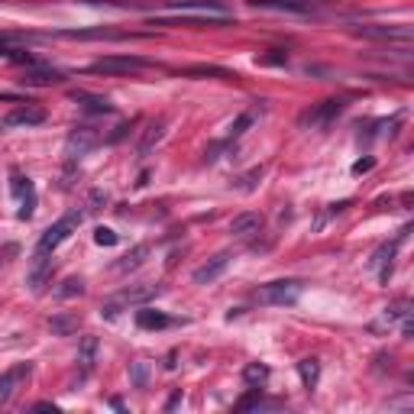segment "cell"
I'll list each match as a JSON object with an SVG mask.
<instances>
[{
	"instance_id": "cell-1",
	"label": "cell",
	"mask_w": 414,
	"mask_h": 414,
	"mask_svg": "<svg viewBox=\"0 0 414 414\" xmlns=\"http://www.w3.org/2000/svg\"><path fill=\"white\" fill-rule=\"evenodd\" d=\"M159 295H162V285H129L104 301L100 317H117L123 307H143V305H149V301H156Z\"/></svg>"
},
{
	"instance_id": "cell-2",
	"label": "cell",
	"mask_w": 414,
	"mask_h": 414,
	"mask_svg": "<svg viewBox=\"0 0 414 414\" xmlns=\"http://www.w3.org/2000/svg\"><path fill=\"white\" fill-rule=\"evenodd\" d=\"M305 291V282L298 278H282V282H269L256 291V301L259 305H276V307H291L298 305V298Z\"/></svg>"
},
{
	"instance_id": "cell-3",
	"label": "cell",
	"mask_w": 414,
	"mask_h": 414,
	"mask_svg": "<svg viewBox=\"0 0 414 414\" xmlns=\"http://www.w3.org/2000/svg\"><path fill=\"white\" fill-rule=\"evenodd\" d=\"M172 13H191V17H220L230 20V7L224 0H168L165 3Z\"/></svg>"
},
{
	"instance_id": "cell-4",
	"label": "cell",
	"mask_w": 414,
	"mask_h": 414,
	"mask_svg": "<svg viewBox=\"0 0 414 414\" xmlns=\"http://www.w3.org/2000/svg\"><path fill=\"white\" fill-rule=\"evenodd\" d=\"M81 220H84V210H69L65 217L55 220V224H52V227L39 237V249H49V253H52L59 243H65V240H69L71 233L81 227Z\"/></svg>"
},
{
	"instance_id": "cell-5",
	"label": "cell",
	"mask_w": 414,
	"mask_h": 414,
	"mask_svg": "<svg viewBox=\"0 0 414 414\" xmlns=\"http://www.w3.org/2000/svg\"><path fill=\"white\" fill-rule=\"evenodd\" d=\"M139 69H149V62L139 55H107V59H98L88 65V71H94V75H129Z\"/></svg>"
},
{
	"instance_id": "cell-6",
	"label": "cell",
	"mask_w": 414,
	"mask_h": 414,
	"mask_svg": "<svg viewBox=\"0 0 414 414\" xmlns=\"http://www.w3.org/2000/svg\"><path fill=\"white\" fill-rule=\"evenodd\" d=\"M98 146H100L98 129H94V127H75V129L69 133V139H65V156L78 162L81 156H88V152H94Z\"/></svg>"
},
{
	"instance_id": "cell-7",
	"label": "cell",
	"mask_w": 414,
	"mask_h": 414,
	"mask_svg": "<svg viewBox=\"0 0 414 414\" xmlns=\"http://www.w3.org/2000/svg\"><path fill=\"white\" fill-rule=\"evenodd\" d=\"M340 110H343V100H321L317 107H311V110H305L301 117H298V127H305V129H321V127H327L330 120H336L340 117Z\"/></svg>"
},
{
	"instance_id": "cell-8",
	"label": "cell",
	"mask_w": 414,
	"mask_h": 414,
	"mask_svg": "<svg viewBox=\"0 0 414 414\" xmlns=\"http://www.w3.org/2000/svg\"><path fill=\"white\" fill-rule=\"evenodd\" d=\"M10 191H13V197H17V201H20V210H17V217L20 220H30L33 217V210H36V188H33V181L26 175H20V172H17V168H13L10 172Z\"/></svg>"
},
{
	"instance_id": "cell-9",
	"label": "cell",
	"mask_w": 414,
	"mask_h": 414,
	"mask_svg": "<svg viewBox=\"0 0 414 414\" xmlns=\"http://www.w3.org/2000/svg\"><path fill=\"white\" fill-rule=\"evenodd\" d=\"M49 276H52V253L36 246V253L30 256V269H26V285H30L33 291H42V285H46Z\"/></svg>"
},
{
	"instance_id": "cell-10",
	"label": "cell",
	"mask_w": 414,
	"mask_h": 414,
	"mask_svg": "<svg viewBox=\"0 0 414 414\" xmlns=\"http://www.w3.org/2000/svg\"><path fill=\"white\" fill-rule=\"evenodd\" d=\"M33 375V366L30 363H17V366H10L7 372L0 375V404H7L13 398V395L20 392V385L26 382Z\"/></svg>"
},
{
	"instance_id": "cell-11",
	"label": "cell",
	"mask_w": 414,
	"mask_h": 414,
	"mask_svg": "<svg viewBox=\"0 0 414 414\" xmlns=\"http://www.w3.org/2000/svg\"><path fill=\"white\" fill-rule=\"evenodd\" d=\"M408 314H411V301H408V298H398V301H392V305L369 324V330H372V334H385V330H392L395 324H402V317H408Z\"/></svg>"
},
{
	"instance_id": "cell-12",
	"label": "cell",
	"mask_w": 414,
	"mask_h": 414,
	"mask_svg": "<svg viewBox=\"0 0 414 414\" xmlns=\"http://www.w3.org/2000/svg\"><path fill=\"white\" fill-rule=\"evenodd\" d=\"M230 259H233V253L230 249H224V253H217L214 259H207L201 269H195V276H191V282L195 285H210V282H217L224 272H227V266H230Z\"/></svg>"
},
{
	"instance_id": "cell-13",
	"label": "cell",
	"mask_w": 414,
	"mask_h": 414,
	"mask_svg": "<svg viewBox=\"0 0 414 414\" xmlns=\"http://www.w3.org/2000/svg\"><path fill=\"white\" fill-rule=\"evenodd\" d=\"M42 120H46V110L23 104V107H13L7 117L0 120V127H39Z\"/></svg>"
},
{
	"instance_id": "cell-14",
	"label": "cell",
	"mask_w": 414,
	"mask_h": 414,
	"mask_svg": "<svg viewBox=\"0 0 414 414\" xmlns=\"http://www.w3.org/2000/svg\"><path fill=\"white\" fill-rule=\"evenodd\" d=\"M165 117H159V120H149L146 123V129H143V136H139V143H136V156L139 159H146L152 149L162 143V136H165Z\"/></svg>"
},
{
	"instance_id": "cell-15",
	"label": "cell",
	"mask_w": 414,
	"mask_h": 414,
	"mask_svg": "<svg viewBox=\"0 0 414 414\" xmlns=\"http://www.w3.org/2000/svg\"><path fill=\"white\" fill-rule=\"evenodd\" d=\"M356 36L363 39H398V42H411V26H359Z\"/></svg>"
},
{
	"instance_id": "cell-16",
	"label": "cell",
	"mask_w": 414,
	"mask_h": 414,
	"mask_svg": "<svg viewBox=\"0 0 414 414\" xmlns=\"http://www.w3.org/2000/svg\"><path fill=\"white\" fill-rule=\"evenodd\" d=\"M149 253H152V246H149V243H139V246L129 249L127 256H120V262H114V272H120V276H127V272H136V269L149 259Z\"/></svg>"
},
{
	"instance_id": "cell-17",
	"label": "cell",
	"mask_w": 414,
	"mask_h": 414,
	"mask_svg": "<svg viewBox=\"0 0 414 414\" xmlns=\"http://www.w3.org/2000/svg\"><path fill=\"white\" fill-rule=\"evenodd\" d=\"M259 230H262V217L246 210V214H237V217L230 220V233L233 237H256Z\"/></svg>"
},
{
	"instance_id": "cell-18",
	"label": "cell",
	"mask_w": 414,
	"mask_h": 414,
	"mask_svg": "<svg viewBox=\"0 0 414 414\" xmlns=\"http://www.w3.org/2000/svg\"><path fill=\"white\" fill-rule=\"evenodd\" d=\"M20 81L26 84V88H46V84H62V81H65V75H62V71H55V69H30Z\"/></svg>"
},
{
	"instance_id": "cell-19",
	"label": "cell",
	"mask_w": 414,
	"mask_h": 414,
	"mask_svg": "<svg viewBox=\"0 0 414 414\" xmlns=\"http://www.w3.org/2000/svg\"><path fill=\"white\" fill-rule=\"evenodd\" d=\"M256 10H269V13H298V17H307L305 3H295V0H249Z\"/></svg>"
},
{
	"instance_id": "cell-20",
	"label": "cell",
	"mask_w": 414,
	"mask_h": 414,
	"mask_svg": "<svg viewBox=\"0 0 414 414\" xmlns=\"http://www.w3.org/2000/svg\"><path fill=\"white\" fill-rule=\"evenodd\" d=\"M78 327H81V317L78 311H62V314H55L49 321V330L55 336H71V334H78Z\"/></svg>"
},
{
	"instance_id": "cell-21",
	"label": "cell",
	"mask_w": 414,
	"mask_h": 414,
	"mask_svg": "<svg viewBox=\"0 0 414 414\" xmlns=\"http://www.w3.org/2000/svg\"><path fill=\"white\" fill-rule=\"evenodd\" d=\"M136 324L143 327V330H162V327H172L175 321L168 314H162V311H152V307L143 305V311H136Z\"/></svg>"
},
{
	"instance_id": "cell-22",
	"label": "cell",
	"mask_w": 414,
	"mask_h": 414,
	"mask_svg": "<svg viewBox=\"0 0 414 414\" xmlns=\"http://www.w3.org/2000/svg\"><path fill=\"white\" fill-rule=\"evenodd\" d=\"M59 39H127L123 33H114V30H62V33H55Z\"/></svg>"
},
{
	"instance_id": "cell-23",
	"label": "cell",
	"mask_w": 414,
	"mask_h": 414,
	"mask_svg": "<svg viewBox=\"0 0 414 414\" xmlns=\"http://www.w3.org/2000/svg\"><path fill=\"white\" fill-rule=\"evenodd\" d=\"M75 104H78L84 114H114V104H107L104 98H94V94H84V91L75 94Z\"/></svg>"
},
{
	"instance_id": "cell-24",
	"label": "cell",
	"mask_w": 414,
	"mask_h": 414,
	"mask_svg": "<svg viewBox=\"0 0 414 414\" xmlns=\"http://www.w3.org/2000/svg\"><path fill=\"white\" fill-rule=\"evenodd\" d=\"M94 356H98V336H84L78 346V366H81V375L91 372V366H94Z\"/></svg>"
},
{
	"instance_id": "cell-25",
	"label": "cell",
	"mask_w": 414,
	"mask_h": 414,
	"mask_svg": "<svg viewBox=\"0 0 414 414\" xmlns=\"http://www.w3.org/2000/svg\"><path fill=\"white\" fill-rule=\"evenodd\" d=\"M243 382L249 388H262L269 382V366L266 363H246L243 366Z\"/></svg>"
},
{
	"instance_id": "cell-26",
	"label": "cell",
	"mask_w": 414,
	"mask_h": 414,
	"mask_svg": "<svg viewBox=\"0 0 414 414\" xmlns=\"http://www.w3.org/2000/svg\"><path fill=\"white\" fill-rule=\"evenodd\" d=\"M188 78H237L233 71L227 69H217V65H191V69H185Z\"/></svg>"
},
{
	"instance_id": "cell-27",
	"label": "cell",
	"mask_w": 414,
	"mask_h": 414,
	"mask_svg": "<svg viewBox=\"0 0 414 414\" xmlns=\"http://www.w3.org/2000/svg\"><path fill=\"white\" fill-rule=\"evenodd\" d=\"M298 375H301L305 388H314L317 379H321V363H317V359H301V363H298Z\"/></svg>"
},
{
	"instance_id": "cell-28",
	"label": "cell",
	"mask_w": 414,
	"mask_h": 414,
	"mask_svg": "<svg viewBox=\"0 0 414 414\" xmlns=\"http://www.w3.org/2000/svg\"><path fill=\"white\" fill-rule=\"evenodd\" d=\"M129 382H133V388H149V363H143V359L129 363Z\"/></svg>"
},
{
	"instance_id": "cell-29",
	"label": "cell",
	"mask_w": 414,
	"mask_h": 414,
	"mask_svg": "<svg viewBox=\"0 0 414 414\" xmlns=\"http://www.w3.org/2000/svg\"><path fill=\"white\" fill-rule=\"evenodd\" d=\"M256 123V110H246V114H240L233 123H230V133H227V139H237V136H243L249 127Z\"/></svg>"
},
{
	"instance_id": "cell-30",
	"label": "cell",
	"mask_w": 414,
	"mask_h": 414,
	"mask_svg": "<svg viewBox=\"0 0 414 414\" xmlns=\"http://www.w3.org/2000/svg\"><path fill=\"white\" fill-rule=\"evenodd\" d=\"M81 291H84V282H81V278H65L55 295L59 298H75V295H81Z\"/></svg>"
},
{
	"instance_id": "cell-31",
	"label": "cell",
	"mask_w": 414,
	"mask_h": 414,
	"mask_svg": "<svg viewBox=\"0 0 414 414\" xmlns=\"http://www.w3.org/2000/svg\"><path fill=\"white\" fill-rule=\"evenodd\" d=\"M117 233H114V230H107V227H98L94 230V243H98V246H117Z\"/></svg>"
},
{
	"instance_id": "cell-32",
	"label": "cell",
	"mask_w": 414,
	"mask_h": 414,
	"mask_svg": "<svg viewBox=\"0 0 414 414\" xmlns=\"http://www.w3.org/2000/svg\"><path fill=\"white\" fill-rule=\"evenodd\" d=\"M259 65H288V55L282 49H272L269 55H259Z\"/></svg>"
},
{
	"instance_id": "cell-33",
	"label": "cell",
	"mask_w": 414,
	"mask_h": 414,
	"mask_svg": "<svg viewBox=\"0 0 414 414\" xmlns=\"http://www.w3.org/2000/svg\"><path fill=\"white\" fill-rule=\"evenodd\" d=\"M259 178H262V168H253V172H246V175L240 178V188H243V191H253Z\"/></svg>"
},
{
	"instance_id": "cell-34",
	"label": "cell",
	"mask_w": 414,
	"mask_h": 414,
	"mask_svg": "<svg viewBox=\"0 0 414 414\" xmlns=\"http://www.w3.org/2000/svg\"><path fill=\"white\" fill-rule=\"evenodd\" d=\"M104 204H107V195H104V191H91V197H88V210H100Z\"/></svg>"
},
{
	"instance_id": "cell-35",
	"label": "cell",
	"mask_w": 414,
	"mask_h": 414,
	"mask_svg": "<svg viewBox=\"0 0 414 414\" xmlns=\"http://www.w3.org/2000/svg\"><path fill=\"white\" fill-rule=\"evenodd\" d=\"M372 165H375L372 159H359V162H356V165H353V172H356V175H363V172H369V168H372Z\"/></svg>"
},
{
	"instance_id": "cell-36",
	"label": "cell",
	"mask_w": 414,
	"mask_h": 414,
	"mask_svg": "<svg viewBox=\"0 0 414 414\" xmlns=\"http://www.w3.org/2000/svg\"><path fill=\"white\" fill-rule=\"evenodd\" d=\"M178 404H181V392H175L172 398H168V404H165V411H175Z\"/></svg>"
},
{
	"instance_id": "cell-37",
	"label": "cell",
	"mask_w": 414,
	"mask_h": 414,
	"mask_svg": "<svg viewBox=\"0 0 414 414\" xmlns=\"http://www.w3.org/2000/svg\"><path fill=\"white\" fill-rule=\"evenodd\" d=\"M36 411H52V414H55V411H59V408H55V404H52V402H39V404H36Z\"/></svg>"
}]
</instances>
